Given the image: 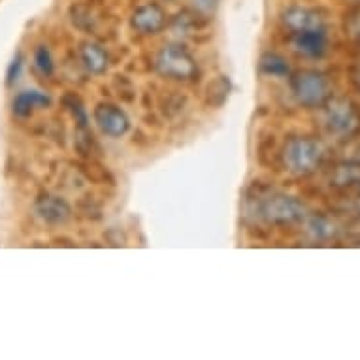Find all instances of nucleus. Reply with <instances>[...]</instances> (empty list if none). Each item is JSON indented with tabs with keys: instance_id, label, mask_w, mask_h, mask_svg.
I'll list each match as a JSON object with an SVG mask.
<instances>
[{
	"instance_id": "7",
	"label": "nucleus",
	"mask_w": 360,
	"mask_h": 360,
	"mask_svg": "<svg viewBox=\"0 0 360 360\" xmlns=\"http://www.w3.org/2000/svg\"><path fill=\"white\" fill-rule=\"evenodd\" d=\"M130 25L140 34H157L165 29L166 12L159 4L148 2L134 10L132 18H130Z\"/></svg>"
},
{
	"instance_id": "13",
	"label": "nucleus",
	"mask_w": 360,
	"mask_h": 360,
	"mask_svg": "<svg viewBox=\"0 0 360 360\" xmlns=\"http://www.w3.org/2000/svg\"><path fill=\"white\" fill-rule=\"evenodd\" d=\"M231 79L229 76H217L213 82H210L206 89V102L212 108H221L231 95Z\"/></svg>"
},
{
	"instance_id": "5",
	"label": "nucleus",
	"mask_w": 360,
	"mask_h": 360,
	"mask_svg": "<svg viewBox=\"0 0 360 360\" xmlns=\"http://www.w3.org/2000/svg\"><path fill=\"white\" fill-rule=\"evenodd\" d=\"M96 127L110 138H121L124 136L130 129L129 115L115 104L110 102H101L93 112Z\"/></svg>"
},
{
	"instance_id": "4",
	"label": "nucleus",
	"mask_w": 360,
	"mask_h": 360,
	"mask_svg": "<svg viewBox=\"0 0 360 360\" xmlns=\"http://www.w3.org/2000/svg\"><path fill=\"white\" fill-rule=\"evenodd\" d=\"M290 87H292L296 101L300 102L302 106H323L330 98V83H328V79L323 74L315 70H306L296 74L290 79Z\"/></svg>"
},
{
	"instance_id": "11",
	"label": "nucleus",
	"mask_w": 360,
	"mask_h": 360,
	"mask_svg": "<svg viewBox=\"0 0 360 360\" xmlns=\"http://www.w3.org/2000/svg\"><path fill=\"white\" fill-rule=\"evenodd\" d=\"M51 104V98H49L46 93H41V91H23V93H19L12 102V110L13 113L18 115V117H29L36 110H40V108H49Z\"/></svg>"
},
{
	"instance_id": "18",
	"label": "nucleus",
	"mask_w": 360,
	"mask_h": 360,
	"mask_svg": "<svg viewBox=\"0 0 360 360\" xmlns=\"http://www.w3.org/2000/svg\"><path fill=\"white\" fill-rule=\"evenodd\" d=\"M21 66H23V59H21V55H18V57L12 60L10 68H8V74H6L8 85H12V83L18 82L19 74H21Z\"/></svg>"
},
{
	"instance_id": "15",
	"label": "nucleus",
	"mask_w": 360,
	"mask_h": 360,
	"mask_svg": "<svg viewBox=\"0 0 360 360\" xmlns=\"http://www.w3.org/2000/svg\"><path fill=\"white\" fill-rule=\"evenodd\" d=\"M65 106L68 108V112L72 113V117L76 121L77 129H89V115L83 108L82 101L76 95H66L65 96Z\"/></svg>"
},
{
	"instance_id": "12",
	"label": "nucleus",
	"mask_w": 360,
	"mask_h": 360,
	"mask_svg": "<svg viewBox=\"0 0 360 360\" xmlns=\"http://www.w3.org/2000/svg\"><path fill=\"white\" fill-rule=\"evenodd\" d=\"M79 59L83 66L87 68L91 74H104L110 66V57H108L106 49L95 44V41H85L79 49Z\"/></svg>"
},
{
	"instance_id": "3",
	"label": "nucleus",
	"mask_w": 360,
	"mask_h": 360,
	"mask_svg": "<svg viewBox=\"0 0 360 360\" xmlns=\"http://www.w3.org/2000/svg\"><path fill=\"white\" fill-rule=\"evenodd\" d=\"M283 159L290 172L298 176H306L319 166L323 159V148L319 142L309 138H290L285 143Z\"/></svg>"
},
{
	"instance_id": "2",
	"label": "nucleus",
	"mask_w": 360,
	"mask_h": 360,
	"mask_svg": "<svg viewBox=\"0 0 360 360\" xmlns=\"http://www.w3.org/2000/svg\"><path fill=\"white\" fill-rule=\"evenodd\" d=\"M257 213L270 224H292L306 217V207L295 196L268 195L259 200Z\"/></svg>"
},
{
	"instance_id": "16",
	"label": "nucleus",
	"mask_w": 360,
	"mask_h": 360,
	"mask_svg": "<svg viewBox=\"0 0 360 360\" xmlns=\"http://www.w3.org/2000/svg\"><path fill=\"white\" fill-rule=\"evenodd\" d=\"M34 65L44 76H51L53 74V57H51V51L46 46H40V48L36 49Z\"/></svg>"
},
{
	"instance_id": "14",
	"label": "nucleus",
	"mask_w": 360,
	"mask_h": 360,
	"mask_svg": "<svg viewBox=\"0 0 360 360\" xmlns=\"http://www.w3.org/2000/svg\"><path fill=\"white\" fill-rule=\"evenodd\" d=\"M260 72L266 76L272 77H285L290 74L289 63L278 53H266L260 59Z\"/></svg>"
},
{
	"instance_id": "17",
	"label": "nucleus",
	"mask_w": 360,
	"mask_h": 360,
	"mask_svg": "<svg viewBox=\"0 0 360 360\" xmlns=\"http://www.w3.org/2000/svg\"><path fill=\"white\" fill-rule=\"evenodd\" d=\"M191 4L198 18H212L217 12L219 0H191Z\"/></svg>"
},
{
	"instance_id": "9",
	"label": "nucleus",
	"mask_w": 360,
	"mask_h": 360,
	"mask_svg": "<svg viewBox=\"0 0 360 360\" xmlns=\"http://www.w3.org/2000/svg\"><path fill=\"white\" fill-rule=\"evenodd\" d=\"M36 213L49 224H63L70 219V206L59 196L44 195L36 202Z\"/></svg>"
},
{
	"instance_id": "8",
	"label": "nucleus",
	"mask_w": 360,
	"mask_h": 360,
	"mask_svg": "<svg viewBox=\"0 0 360 360\" xmlns=\"http://www.w3.org/2000/svg\"><path fill=\"white\" fill-rule=\"evenodd\" d=\"M292 46L298 53L319 59L326 51V32L325 29H309L295 32L292 36Z\"/></svg>"
},
{
	"instance_id": "6",
	"label": "nucleus",
	"mask_w": 360,
	"mask_h": 360,
	"mask_svg": "<svg viewBox=\"0 0 360 360\" xmlns=\"http://www.w3.org/2000/svg\"><path fill=\"white\" fill-rule=\"evenodd\" d=\"M325 123L336 134H351L359 127V115L351 102L336 98L326 104Z\"/></svg>"
},
{
	"instance_id": "10",
	"label": "nucleus",
	"mask_w": 360,
	"mask_h": 360,
	"mask_svg": "<svg viewBox=\"0 0 360 360\" xmlns=\"http://www.w3.org/2000/svg\"><path fill=\"white\" fill-rule=\"evenodd\" d=\"M283 23L285 27H289L292 32H300V30L309 29H325L319 13L300 6L289 8V10L283 13Z\"/></svg>"
},
{
	"instance_id": "1",
	"label": "nucleus",
	"mask_w": 360,
	"mask_h": 360,
	"mask_svg": "<svg viewBox=\"0 0 360 360\" xmlns=\"http://www.w3.org/2000/svg\"><path fill=\"white\" fill-rule=\"evenodd\" d=\"M155 70L174 82H193L198 76L195 57L179 44H168L160 49L155 59Z\"/></svg>"
}]
</instances>
